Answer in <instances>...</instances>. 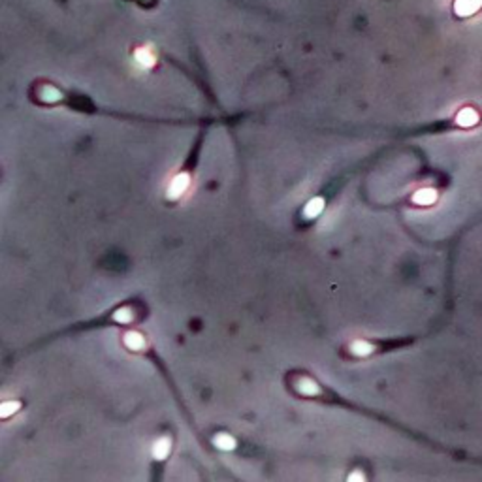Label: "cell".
Returning a JSON list of instances; mask_svg holds the SVG:
<instances>
[{"label": "cell", "instance_id": "6da1fadb", "mask_svg": "<svg viewBox=\"0 0 482 482\" xmlns=\"http://www.w3.org/2000/svg\"><path fill=\"white\" fill-rule=\"evenodd\" d=\"M188 185H190V177H188L187 173L175 175V177L171 179L170 187H168V198H170V200H175L179 196H183L187 192Z\"/></svg>", "mask_w": 482, "mask_h": 482}, {"label": "cell", "instance_id": "7a4b0ae2", "mask_svg": "<svg viewBox=\"0 0 482 482\" xmlns=\"http://www.w3.org/2000/svg\"><path fill=\"white\" fill-rule=\"evenodd\" d=\"M482 6V0H456L454 8L458 16H471Z\"/></svg>", "mask_w": 482, "mask_h": 482}, {"label": "cell", "instance_id": "3957f363", "mask_svg": "<svg viewBox=\"0 0 482 482\" xmlns=\"http://www.w3.org/2000/svg\"><path fill=\"white\" fill-rule=\"evenodd\" d=\"M412 200L418 205H429V203H433L437 200V192L433 188H420L418 192H414Z\"/></svg>", "mask_w": 482, "mask_h": 482}, {"label": "cell", "instance_id": "277c9868", "mask_svg": "<svg viewBox=\"0 0 482 482\" xmlns=\"http://www.w3.org/2000/svg\"><path fill=\"white\" fill-rule=\"evenodd\" d=\"M134 59H136V63L140 64L141 68H151V66L155 64V55L151 53L147 47L138 49V51L134 53Z\"/></svg>", "mask_w": 482, "mask_h": 482}, {"label": "cell", "instance_id": "5b68a950", "mask_svg": "<svg viewBox=\"0 0 482 482\" xmlns=\"http://www.w3.org/2000/svg\"><path fill=\"white\" fill-rule=\"evenodd\" d=\"M125 345L130 350H141L145 347V339H143V335L138 334V332H128V334L125 335Z\"/></svg>", "mask_w": 482, "mask_h": 482}, {"label": "cell", "instance_id": "8992f818", "mask_svg": "<svg viewBox=\"0 0 482 482\" xmlns=\"http://www.w3.org/2000/svg\"><path fill=\"white\" fill-rule=\"evenodd\" d=\"M322 209H324V200H322V198H313L311 202L305 205L304 215L307 218H315L317 215L322 213Z\"/></svg>", "mask_w": 482, "mask_h": 482}, {"label": "cell", "instance_id": "52a82bcc", "mask_svg": "<svg viewBox=\"0 0 482 482\" xmlns=\"http://www.w3.org/2000/svg\"><path fill=\"white\" fill-rule=\"evenodd\" d=\"M168 454H170V439L162 437V439H158V441L153 444V456H155L156 459H164Z\"/></svg>", "mask_w": 482, "mask_h": 482}, {"label": "cell", "instance_id": "ba28073f", "mask_svg": "<svg viewBox=\"0 0 482 482\" xmlns=\"http://www.w3.org/2000/svg\"><path fill=\"white\" fill-rule=\"evenodd\" d=\"M476 121H478V115H476V111L471 108L461 109L458 113V123L461 126H473Z\"/></svg>", "mask_w": 482, "mask_h": 482}, {"label": "cell", "instance_id": "9c48e42d", "mask_svg": "<svg viewBox=\"0 0 482 482\" xmlns=\"http://www.w3.org/2000/svg\"><path fill=\"white\" fill-rule=\"evenodd\" d=\"M350 352L356 356H367L369 352H373V345L367 341H354L350 345Z\"/></svg>", "mask_w": 482, "mask_h": 482}, {"label": "cell", "instance_id": "30bf717a", "mask_svg": "<svg viewBox=\"0 0 482 482\" xmlns=\"http://www.w3.org/2000/svg\"><path fill=\"white\" fill-rule=\"evenodd\" d=\"M213 443L217 444L220 450H232V448H235V441H233V437L224 435V433H218V435L213 439Z\"/></svg>", "mask_w": 482, "mask_h": 482}, {"label": "cell", "instance_id": "8fae6325", "mask_svg": "<svg viewBox=\"0 0 482 482\" xmlns=\"http://www.w3.org/2000/svg\"><path fill=\"white\" fill-rule=\"evenodd\" d=\"M298 390H300L302 394H305V396H313V394L319 392V386H317V382H313L311 379H302V381L298 382Z\"/></svg>", "mask_w": 482, "mask_h": 482}, {"label": "cell", "instance_id": "7c38bea8", "mask_svg": "<svg viewBox=\"0 0 482 482\" xmlns=\"http://www.w3.org/2000/svg\"><path fill=\"white\" fill-rule=\"evenodd\" d=\"M42 100H46V102L61 100V93H59L55 87H46V89H42Z\"/></svg>", "mask_w": 482, "mask_h": 482}, {"label": "cell", "instance_id": "4fadbf2b", "mask_svg": "<svg viewBox=\"0 0 482 482\" xmlns=\"http://www.w3.org/2000/svg\"><path fill=\"white\" fill-rule=\"evenodd\" d=\"M132 309L130 307H123V309H117L115 315H113V319L117 320V322H130L132 320Z\"/></svg>", "mask_w": 482, "mask_h": 482}, {"label": "cell", "instance_id": "5bb4252c", "mask_svg": "<svg viewBox=\"0 0 482 482\" xmlns=\"http://www.w3.org/2000/svg\"><path fill=\"white\" fill-rule=\"evenodd\" d=\"M16 411H19V403H17V401H6V403L0 407V416H2V418H8L10 414H14Z\"/></svg>", "mask_w": 482, "mask_h": 482}, {"label": "cell", "instance_id": "9a60e30c", "mask_svg": "<svg viewBox=\"0 0 482 482\" xmlns=\"http://www.w3.org/2000/svg\"><path fill=\"white\" fill-rule=\"evenodd\" d=\"M349 480H364V474H362V473H352L349 476Z\"/></svg>", "mask_w": 482, "mask_h": 482}]
</instances>
